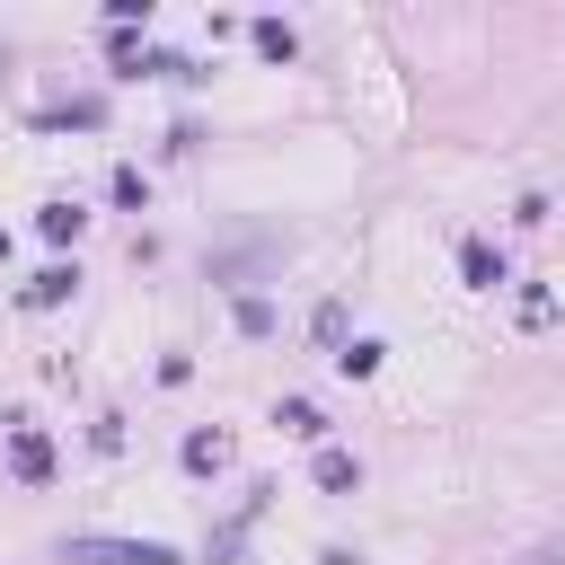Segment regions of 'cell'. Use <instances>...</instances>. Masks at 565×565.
I'll return each mask as SVG.
<instances>
[{
    "label": "cell",
    "mask_w": 565,
    "mask_h": 565,
    "mask_svg": "<svg viewBox=\"0 0 565 565\" xmlns=\"http://www.w3.org/2000/svg\"><path fill=\"white\" fill-rule=\"evenodd\" d=\"M53 468V450H44V433H18V477H44Z\"/></svg>",
    "instance_id": "obj_7"
},
{
    "label": "cell",
    "mask_w": 565,
    "mask_h": 565,
    "mask_svg": "<svg viewBox=\"0 0 565 565\" xmlns=\"http://www.w3.org/2000/svg\"><path fill=\"white\" fill-rule=\"evenodd\" d=\"M35 230H44V238H79V212H71V203H44V221H35Z\"/></svg>",
    "instance_id": "obj_8"
},
{
    "label": "cell",
    "mask_w": 565,
    "mask_h": 565,
    "mask_svg": "<svg viewBox=\"0 0 565 565\" xmlns=\"http://www.w3.org/2000/svg\"><path fill=\"white\" fill-rule=\"evenodd\" d=\"M282 424H291V433H309V441H318V433H327V415H318V406H309V397H282Z\"/></svg>",
    "instance_id": "obj_6"
},
{
    "label": "cell",
    "mask_w": 565,
    "mask_h": 565,
    "mask_svg": "<svg viewBox=\"0 0 565 565\" xmlns=\"http://www.w3.org/2000/svg\"><path fill=\"white\" fill-rule=\"evenodd\" d=\"M62 556H71V565H177L168 539H71Z\"/></svg>",
    "instance_id": "obj_1"
},
{
    "label": "cell",
    "mask_w": 565,
    "mask_h": 565,
    "mask_svg": "<svg viewBox=\"0 0 565 565\" xmlns=\"http://www.w3.org/2000/svg\"><path fill=\"white\" fill-rule=\"evenodd\" d=\"M335 371H344V380H371V371H380V344H335Z\"/></svg>",
    "instance_id": "obj_5"
},
{
    "label": "cell",
    "mask_w": 565,
    "mask_h": 565,
    "mask_svg": "<svg viewBox=\"0 0 565 565\" xmlns=\"http://www.w3.org/2000/svg\"><path fill=\"white\" fill-rule=\"evenodd\" d=\"M318 486H327V494H353V486H362L353 450H318Z\"/></svg>",
    "instance_id": "obj_4"
},
{
    "label": "cell",
    "mask_w": 565,
    "mask_h": 565,
    "mask_svg": "<svg viewBox=\"0 0 565 565\" xmlns=\"http://www.w3.org/2000/svg\"><path fill=\"white\" fill-rule=\"evenodd\" d=\"M459 265H468V282H477V291H494V282H503V256H494L486 238H468V247H459Z\"/></svg>",
    "instance_id": "obj_2"
},
{
    "label": "cell",
    "mask_w": 565,
    "mask_h": 565,
    "mask_svg": "<svg viewBox=\"0 0 565 565\" xmlns=\"http://www.w3.org/2000/svg\"><path fill=\"white\" fill-rule=\"evenodd\" d=\"M71 282H79L71 265H44V274L26 282V309H53V300H71Z\"/></svg>",
    "instance_id": "obj_3"
}]
</instances>
